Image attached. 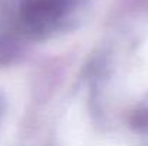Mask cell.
Here are the masks:
<instances>
[{
    "label": "cell",
    "instance_id": "obj_1",
    "mask_svg": "<svg viewBox=\"0 0 148 146\" xmlns=\"http://www.w3.org/2000/svg\"><path fill=\"white\" fill-rule=\"evenodd\" d=\"M73 0H22L20 19L33 32L55 26L72 7Z\"/></svg>",
    "mask_w": 148,
    "mask_h": 146
}]
</instances>
